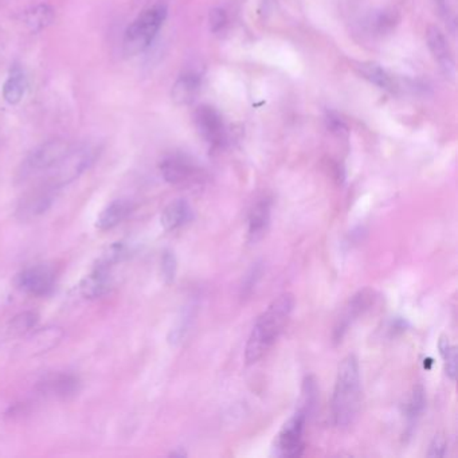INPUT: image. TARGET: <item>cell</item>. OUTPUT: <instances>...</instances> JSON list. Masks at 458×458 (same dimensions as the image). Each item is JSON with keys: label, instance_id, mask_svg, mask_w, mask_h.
<instances>
[{"label": "cell", "instance_id": "9", "mask_svg": "<svg viewBox=\"0 0 458 458\" xmlns=\"http://www.w3.org/2000/svg\"><path fill=\"white\" fill-rule=\"evenodd\" d=\"M193 122L198 132L214 148H219L226 142V128L217 109L210 105H201L193 113Z\"/></svg>", "mask_w": 458, "mask_h": 458}, {"label": "cell", "instance_id": "19", "mask_svg": "<svg viewBox=\"0 0 458 458\" xmlns=\"http://www.w3.org/2000/svg\"><path fill=\"white\" fill-rule=\"evenodd\" d=\"M78 379L69 374L51 375L39 387L43 394L57 398H69L78 391Z\"/></svg>", "mask_w": 458, "mask_h": 458}, {"label": "cell", "instance_id": "16", "mask_svg": "<svg viewBox=\"0 0 458 458\" xmlns=\"http://www.w3.org/2000/svg\"><path fill=\"white\" fill-rule=\"evenodd\" d=\"M201 90V77L196 73H183L172 86L171 97L176 105H190Z\"/></svg>", "mask_w": 458, "mask_h": 458}, {"label": "cell", "instance_id": "23", "mask_svg": "<svg viewBox=\"0 0 458 458\" xmlns=\"http://www.w3.org/2000/svg\"><path fill=\"white\" fill-rule=\"evenodd\" d=\"M398 22V12L394 11V10H380V11L375 12L374 15L370 18L368 26L373 33L378 34V36H383V34L391 33Z\"/></svg>", "mask_w": 458, "mask_h": 458}, {"label": "cell", "instance_id": "10", "mask_svg": "<svg viewBox=\"0 0 458 458\" xmlns=\"http://www.w3.org/2000/svg\"><path fill=\"white\" fill-rule=\"evenodd\" d=\"M18 287L33 296H46L54 287V273L46 266H34L18 276Z\"/></svg>", "mask_w": 458, "mask_h": 458}, {"label": "cell", "instance_id": "5", "mask_svg": "<svg viewBox=\"0 0 458 458\" xmlns=\"http://www.w3.org/2000/svg\"><path fill=\"white\" fill-rule=\"evenodd\" d=\"M72 148L70 143L65 139H53L36 147L23 161L22 176L26 178L43 171H50L70 152Z\"/></svg>", "mask_w": 458, "mask_h": 458}, {"label": "cell", "instance_id": "32", "mask_svg": "<svg viewBox=\"0 0 458 458\" xmlns=\"http://www.w3.org/2000/svg\"><path fill=\"white\" fill-rule=\"evenodd\" d=\"M447 441L442 437L435 435L433 442L430 444L427 456L429 457H444L447 454Z\"/></svg>", "mask_w": 458, "mask_h": 458}, {"label": "cell", "instance_id": "3", "mask_svg": "<svg viewBox=\"0 0 458 458\" xmlns=\"http://www.w3.org/2000/svg\"><path fill=\"white\" fill-rule=\"evenodd\" d=\"M167 18V7L164 4H154L145 9L125 31L124 51L127 55H136L143 53L145 48L156 38L161 26Z\"/></svg>", "mask_w": 458, "mask_h": 458}, {"label": "cell", "instance_id": "31", "mask_svg": "<svg viewBox=\"0 0 458 458\" xmlns=\"http://www.w3.org/2000/svg\"><path fill=\"white\" fill-rule=\"evenodd\" d=\"M260 277H261V266H253L252 270H250V273L245 278V282H243V287H242L243 294H247V293H250L253 290Z\"/></svg>", "mask_w": 458, "mask_h": 458}, {"label": "cell", "instance_id": "1", "mask_svg": "<svg viewBox=\"0 0 458 458\" xmlns=\"http://www.w3.org/2000/svg\"><path fill=\"white\" fill-rule=\"evenodd\" d=\"M294 308V297L292 293H284L266 308L257 319L245 350V361L247 364L258 362L272 346L289 321Z\"/></svg>", "mask_w": 458, "mask_h": 458}, {"label": "cell", "instance_id": "4", "mask_svg": "<svg viewBox=\"0 0 458 458\" xmlns=\"http://www.w3.org/2000/svg\"><path fill=\"white\" fill-rule=\"evenodd\" d=\"M97 148L92 145H82L70 152L60 160L57 166L50 169L46 186L58 190L60 187L78 179L86 169L96 160Z\"/></svg>", "mask_w": 458, "mask_h": 458}, {"label": "cell", "instance_id": "21", "mask_svg": "<svg viewBox=\"0 0 458 458\" xmlns=\"http://www.w3.org/2000/svg\"><path fill=\"white\" fill-rule=\"evenodd\" d=\"M26 92V77L19 66L11 69L9 78L3 85V98L7 104L16 105L22 101Z\"/></svg>", "mask_w": 458, "mask_h": 458}, {"label": "cell", "instance_id": "29", "mask_svg": "<svg viewBox=\"0 0 458 458\" xmlns=\"http://www.w3.org/2000/svg\"><path fill=\"white\" fill-rule=\"evenodd\" d=\"M208 23L213 33H219L228 24V14L223 9H213L208 14Z\"/></svg>", "mask_w": 458, "mask_h": 458}, {"label": "cell", "instance_id": "24", "mask_svg": "<svg viewBox=\"0 0 458 458\" xmlns=\"http://www.w3.org/2000/svg\"><path fill=\"white\" fill-rule=\"evenodd\" d=\"M128 255H129L128 246L124 242H116V243L110 245L108 249L102 253V255L98 258L97 265L104 266V267L110 269L112 266L124 261Z\"/></svg>", "mask_w": 458, "mask_h": 458}, {"label": "cell", "instance_id": "7", "mask_svg": "<svg viewBox=\"0 0 458 458\" xmlns=\"http://www.w3.org/2000/svg\"><path fill=\"white\" fill-rule=\"evenodd\" d=\"M376 296L374 290L363 289L358 292L355 296H352L348 302L344 305L341 312L336 319V323L334 326V341L340 343L350 326L366 314L373 305H374Z\"/></svg>", "mask_w": 458, "mask_h": 458}, {"label": "cell", "instance_id": "15", "mask_svg": "<svg viewBox=\"0 0 458 458\" xmlns=\"http://www.w3.org/2000/svg\"><path fill=\"white\" fill-rule=\"evenodd\" d=\"M110 269L104 266L96 265V267L89 273L80 284V293L85 299H98L104 296L112 284Z\"/></svg>", "mask_w": 458, "mask_h": 458}, {"label": "cell", "instance_id": "30", "mask_svg": "<svg viewBox=\"0 0 458 458\" xmlns=\"http://www.w3.org/2000/svg\"><path fill=\"white\" fill-rule=\"evenodd\" d=\"M326 128L336 136H347L348 127L336 113H328L326 117Z\"/></svg>", "mask_w": 458, "mask_h": 458}, {"label": "cell", "instance_id": "17", "mask_svg": "<svg viewBox=\"0 0 458 458\" xmlns=\"http://www.w3.org/2000/svg\"><path fill=\"white\" fill-rule=\"evenodd\" d=\"M193 219V210L184 199L171 202L161 213L160 222L166 231L181 229Z\"/></svg>", "mask_w": 458, "mask_h": 458}, {"label": "cell", "instance_id": "25", "mask_svg": "<svg viewBox=\"0 0 458 458\" xmlns=\"http://www.w3.org/2000/svg\"><path fill=\"white\" fill-rule=\"evenodd\" d=\"M438 348L445 361V370H447V376L452 380H454L456 375H457V351L450 344L447 336H441L440 343H438Z\"/></svg>", "mask_w": 458, "mask_h": 458}, {"label": "cell", "instance_id": "2", "mask_svg": "<svg viewBox=\"0 0 458 458\" xmlns=\"http://www.w3.org/2000/svg\"><path fill=\"white\" fill-rule=\"evenodd\" d=\"M362 400L361 368L355 355H348L339 366L332 397V420L339 429H347L355 422Z\"/></svg>", "mask_w": 458, "mask_h": 458}, {"label": "cell", "instance_id": "13", "mask_svg": "<svg viewBox=\"0 0 458 458\" xmlns=\"http://www.w3.org/2000/svg\"><path fill=\"white\" fill-rule=\"evenodd\" d=\"M270 214H272V199L267 196L260 198L249 213L247 235H249V241L252 243L260 241L265 235L266 230L270 223Z\"/></svg>", "mask_w": 458, "mask_h": 458}, {"label": "cell", "instance_id": "22", "mask_svg": "<svg viewBox=\"0 0 458 458\" xmlns=\"http://www.w3.org/2000/svg\"><path fill=\"white\" fill-rule=\"evenodd\" d=\"M359 70L363 75V78H366L367 81H370L371 84L376 85L380 89H386V90H393L394 89V80L391 78V75L379 65L375 63H362L359 66Z\"/></svg>", "mask_w": 458, "mask_h": 458}, {"label": "cell", "instance_id": "27", "mask_svg": "<svg viewBox=\"0 0 458 458\" xmlns=\"http://www.w3.org/2000/svg\"><path fill=\"white\" fill-rule=\"evenodd\" d=\"M36 323H38V314L34 312H22L12 319L10 328L14 334H23L34 328Z\"/></svg>", "mask_w": 458, "mask_h": 458}, {"label": "cell", "instance_id": "18", "mask_svg": "<svg viewBox=\"0 0 458 458\" xmlns=\"http://www.w3.org/2000/svg\"><path fill=\"white\" fill-rule=\"evenodd\" d=\"M133 205L128 199H116L107 206L97 218V228L102 231L119 226L122 220L131 215Z\"/></svg>", "mask_w": 458, "mask_h": 458}, {"label": "cell", "instance_id": "12", "mask_svg": "<svg viewBox=\"0 0 458 458\" xmlns=\"http://www.w3.org/2000/svg\"><path fill=\"white\" fill-rule=\"evenodd\" d=\"M63 336L65 332L60 326H46L38 329L27 338V341L23 344V353L28 356L46 353L48 351L55 348L62 341Z\"/></svg>", "mask_w": 458, "mask_h": 458}, {"label": "cell", "instance_id": "8", "mask_svg": "<svg viewBox=\"0 0 458 458\" xmlns=\"http://www.w3.org/2000/svg\"><path fill=\"white\" fill-rule=\"evenodd\" d=\"M160 172L164 181L174 186H187L201 179V169L183 154H172L160 163Z\"/></svg>", "mask_w": 458, "mask_h": 458}, {"label": "cell", "instance_id": "11", "mask_svg": "<svg viewBox=\"0 0 458 458\" xmlns=\"http://www.w3.org/2000/svg\"><path fill=\"white\" fill-rule=\"evenodd\" d=\"M426 42H427V48L433 54L437 63L440 65L441 70L447 77H453L454 60L447 38L442 34V31L435 26H430L426 31Z\"/></svg>", "mask_w": 458, "mask_h": 458}, {"label": "cell", "instance_id": "26", "mask_svg": "<svg viewBox=\"0 0 458 458\" xmlns=\"http://www.w3.org/2000/svg\"><path fill=\"white\" fill-rule=\"evenodd\" d=\"M425 405H426L425 390L421 386L415 387L412 394H411L409 405H408V420H409L410 425H414V423L417 422L418 417L425 410Z\"/></svg>", "mask_w": 458, "mask_h": 458}, {"label": "cell", "instance_id": "6", "mask_svg": "<svg viewBox=\"0 0 458 458\" xmlns=\"http://www.w3.org/2000/svg\"><path fill=\"white\" fill-rule=\"evenodd\" d=\"M308 417H309V412L300 408L289 421L282 426L275 441V450L277 456L281 457L302 456L305 447L304 432H305V423Z\"/></svg>", "mask_w": 458, "mask_h": 458}, {"label": "cell", "instance_id": "14", "mask_svg": "<svg viewBox=\"0 0 458 458\" xmlns=\"http://www.w3.org/2000/svg\"><path fill=\"white\" fill-rule=\"evenodd\" d=\"M54 191L55 188L45 186L43 188L27 196L18 208V217L26 220V219H33L45 214L50 208V206L53 205Z\"/></svg>", "mask_w": 458, "mask_h": 458}, {"label": "cell", "instance_id": "28", "mask_svg": "<svg viewBox=\"0 0 458 458\" xmlns=\"http://www.w3.org/2000/svg\"><path fill=\"white\" fill-rule=\"evenodd\" d=\"M176 270H178V262H176L175 254L171 250H164V253L161 255V277L167 285L175 281Z\"/></svg>", "mask_w": 458, "mask_h": 458}, {"label": "cell", "instance_id": "20", "mask_svg": "<svg viewBox=\"0 0 458 458\" xmlns=\"http://www.w3.org/2000/svg\"><path fill=\"white\" fill-rule=\"evenodd\" d=\"M54 11L48 4H39L23 12L22 22L30 33H39L48 28L54 21Z\"/></svg>", "mask_w": 458, "mask_h": 458}]
</instances>
